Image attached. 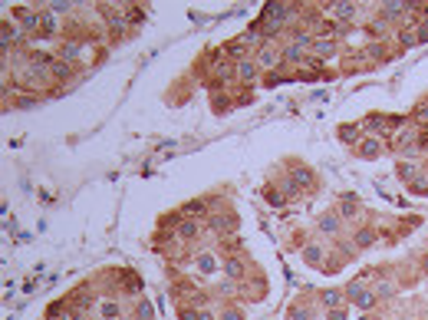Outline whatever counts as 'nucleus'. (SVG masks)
I'll return each mask as SVG.
<instances>
[{
	"label": "nucleus",
	"instance_id": "1",
	"mask_svg": "<svg viewBox=\"0 0 428 320\" xmlns=\"http://www.w3.org/2000/svg\"><path fill=\"white\" fill-rule=\"evenodd\" d=\"M296 7L300 4H286V0H270V4H264V10H260V20H270V24H280L284 27L290 17L296 14Z\"/></svg>",
	"mask_w": 428,
	"mask_h": 320
},
{
	"label": "nucleus",
	"instance_id": "2",
	"mask_svg": "<svg viewBox=\"0 0 428 320\" xmlns=\"http://www.w3.org/2000/svg\"><path fill=\"white\" fill-rule=\"evenodd\" d=\"M254 60H257V66H260V70H274V66L284 63V53H280L274 43H260V47H257V53H254Z\"/></svg>",
	"mask_w": 428,
	"mask_h": 320
},
{
	"label": "nucleus",
	"instance_id": "3",
	"mask_svg": "<svg viewBox=\"0 0 428 320\" xmlns=\"http://www.w3.org/2000/svg\"><path fill=\"white\" fill-rule=\"evenodd\" d=\"M326 10L340 20V24H352L359 17V4H352V0H336V4H326Z\"/></svg>",
	"mask_w": 428,
	"mask_h": 320
},
{
	"label": "nucleus",
	"instance_id": "4",
	"mask_svg": "<svg viewBox=\"0 0 428 320\" xmlns=\"http://www.w3.org/2000/svg\"><path fill=\"white\" fill-rule=\"evenodd\" d=\"M257 76H260V66H257L254 56H247V60L238 63V80L240 83H250V80H257Z\"/></svg>",
	"mask_w": 428,
	"mask_h": 320
},
{
	"label": "nucleus",
	"instance_id": "5",
	"mask_svg": "<svg viewBox=\"0 0 428 320\" xmlns=\"http://www.w3.org/2000/svg\"><path fill=\"white\" fill-rule=\"evenodd\" d=\"M56 30H60V27H56V17L50 14V10H40V37L50 40V37H56Z\"/></svg>",
	"mask_w": 428,
	"mask_h": 320
},
{
	"label": "nucleus",
	"instance_id": "6",
	"mask_svg": "<svg viewBox=\"0 0 428 320\" xmlns=\"http://www.w3.org/2000/svg\"><path fill=\"white\" fill-rule=\"evenodd\" d=\"M198 234H201V224L194 221V218H184V221L178 224V238L182 241H194Z\"/></svg>",
	"mask_w": 428,
	"mask_h": 320
},
{
	"label": "nucleus",
	"instance_id": "7",
	"mask_svg": "<svg viewBox=\"0 0 428 320\" xmlns=\"http://www.w3.org/2000/svg\"><path fill=\"white\" fill-rule=\"evenodd\" d=\"M313 53H316L320 60H323V56H333L336 53V40L333 37H316V40H313Z\"/></svg>",
	"mask_w": 428,
	"mask_h": 320
},
{
	"label": "nucleus",
	"instance_id": "8",
	"mask_svg": "<svg viewBox=\"0 0 428 320\" xmlns=\"http://www.w3.org/2000/svg\"><path fill=\"white\" fill-rule=\"evenodd\" d=\"M43 7H46L53 17H70L80 4H70V0H50V4H43Z\"/></svg>",
	"mask_w": 428,
	"mask_h": 320
},
{
	"label": "nucleus",
	"instance_id": "9",
	"mask_svg": "<svg viewBox=\"0 0 428 320\" xmlns=\"http://www.w3.org/2000/svg\"><path fill=\"white\" fill-rule=\"evenodd\" d=\"M224 274H228V280H240L244 277V261H240V257H228V261H224Z\"/></svg>",
	"mask_w": 428,
	"mask_h": 320
},
{
	"label": "nucleus",
	"instance_id": "10",
	"mask_svg": "<svg viewBox=\"0 0 428 320\" xmlns=\"http://www.w3.org/2000/svg\"><path fill=\"white\" fill-rule=\"evenodd\" d=\"M382 152V142L379 139H362V142H359V155H362V159H376V155Z\"/></svg>",
	"mask_w": 428,
	"mask_h": 320
},
{
	"label": "nucleus",
	"instance_id": "11",
	"mask_svg": "<svg viewBox=\"0 0 428 320\" xmlns=\"http://www.w3.org/2000/svg\"><path fill=\"white\" fill-rule=\"evenodd\" d=\"M316 228H320L323 234H336V231H340V215H320Z\"/></svg>",
	"mask_w": 428,
	"mask_h": 320
},
{
	"label": "nucleus",
	"instance_id": "12",
	"mask_svg": "<svg viewBox=\"0 0 428 320\" xmlns=\"http://www.w3.org/2000/svg\"><path fill=\"white\" fill-rule=\"evenodd\" d=\"M280 53H284L286 63H306V56H303V47H296V43H286V47L280 50Z\"/></svg>",
	"mask_w": 428,
	"mask_h": 320
},
{
	"label": "nucleus",
	"instance_id": "13",
	"mask_svg": "<svg viewBox=\"0 0 428 320\" xmlns=\"http://www.w3.org/2000/svg\"><path fill=\"white\" fill-rule=\"evenodd\" d=\"M290 178H294V182L300 185V188H313V182H316L310 168H294V172H290Z\"/></svg>",
	"mask_w": 428,
	"mask_h": 320
},
{
	"label": "nucleus",
	"instance_id": "14",
	"mask_svg": "<svg viewBox=\"0 0 428 320\" xmlns=\"http://www.w3.org/2000/svg\"><path fill=\"white\" fill-rule=\"evenodd\" d=\"M320 300H323V307H326V310H340V304H342V294H340V290H323V294H320Z\"/></svg>",
	"mask_w": 428,
	"mask_h": 320
},
{
	"label": "nucleus",
	"instance_id": "15",
	"mask_svg": "<svg viewBox=\"0 0 428 320\" xmlns=\"http://www.w3.org/2000/svg\"><path fill=\"white\" fill-rule=\"evenodd\" d=\"M352 244H359V248H372V244H376V231H372V228H362V231H356Z\"/></svg>",
	"mask_w": 428,
	"mask_h": 320
},
{
	"label": "nucleus",
	"instance_id": "16",
	"mask_svg": "<svg viewBox=\"0 0 428 320\" xmlns=\"http://www.w3.org/2000/svg\"><path fill=\"white\" fill-rule=\"evenodd\" d=\"M70 63L66 60H53V66H50V76H56V80H70Z\"/></svg>",
	"mask_w": 428,
	"mask_h": 320
},
{
	"label": "nucleus",
	"instance_id": "17",
	"mask_svg": "<svg viewBox=\"0 0 428 320\" xmlns=\"http://www.w3.org/2000/svg\"><path fill=\"white\" fill-rule=\"evenodd\" d=\"M303 261H306V264H320V261H323V248H320V244H306V248H303Z\"/></svg>",
	"mask_w": 428,
	"mask_h": 320
},
{
	"label": "nucleus",
	"instance_id": "18",
	"mask_svg": "<svg viewBox=\"0 0 428 320\" xmlns=\"http://www.w3.org/2000/svg\"><path fill=\"white\" fill-rule=\"evenodd\" d=\"M356 208H359V201L352 198V195H346L342 205H340V218H352V215H356Z\"/></svg>",
	"mask_w": 428,
	"mask_h": 320
},
{
	"label": "nucleus",
	"instance_id": "19",
	"mask_svg": "<svg viewBox=\"0 0 428 320\" xmlns=\"http://www.w3.org/2000/svg\"><path fill=\"white\" fill-rule=\"evenodd\" d=\"M99 313H102V320H119V304L116 300H102Z\"/></svg>",
	"mask_w": 428,
	"mask_h": 320
},
{
	"label": "nucleus",
	"instance_id": "20",
	"mask_svg": "<svg viewBox=\"0 0 428 320\" xmlns=\"http://www.w3.org/2000/svg\"><path fill=\"white\" fill-rule=\"evenodd\" d=\"M214 267H218V261L211 254H198V271L201 274H214Z\"/></svg>",
	"mask_w": 428,
	"mask_h": 320
},
{
	"label": "nucleus",
	"instance_id": "21",
	"mask_svg": "<svg viewBox=\"0 0 428 320\" xmlns=\"http://www.w3.org/2000/svg\"><path fill=\"white\" fill-rule=\"evenodd\" d=\"M264 198H267V205H274V208L284 205V195H280L277 188H264Z\"/></svg>",
	"mask_w": 428,
	"mask_h": 320
},
{
	"label": "nucleus",
	"instance_id": "22",
	"mask_svg": "<svg viewBox=\"0 0 428 320\" xmlns=\"http://www.w3.org/2000/svg\"><path fill=\"white\" fill-rule=\"evenodd\" d=\"M398 43H402V47H415V43H418V33L415 30H398Z\"/></svg>",
	"mask_w": 428,
	"mask_h": 320
},
{
	"label": "nucleus",
	"instance_id": "23",
	"mask_svg": "<svg viewBox=\"0 0 428 320\" xmlns=\"http://www.w3.org/2000/svg\"><path fill=\"white\" fill-rule=\"evenodd\" d=\"M135 313H138V320H152V304L145 300V297L138 300V304H135Z\"/></svg>",
	"mask_w": 428,
	"mask_h": 320
},
{
	"label": "nucleus",
	"instance_id": "24",
	"mask_svg": "<svg viewBox=\"0 0 428 320\" xmlns=\"http://www.w3.org/2000/svg\"><path fill=\"white\" fill-rule=\"evenodd\" d=\"M415 172H418V168H415L412 162H402V165H398V178H405V182H412Z\"/></svg>",
	"mask_w": 428,
	"mask_h": 320
},
{
	"label": "nucleus",
	"instance_id": "25",
	"mask_svg": "<svg viewBox=\"0 0 428 320\" xmlns=\"http://www.w3.org/2000/svg\"><path fill=\"white\" fill-rule=\"evenodd\" d=\"M182 211H184V215H204L208 205H204V201H188V205H184Z\"/></svg>",
	"mask_w": 428,
	"mask_h": 320
},
{
	"label": "nucleus",
	"instance_id": "26",
	"mask_svg": "<svg viewBox=\"0 0 428 320\" xmlns=\"http://www.w3.org/2000/svg\"><path fill=\"white\" fill-rule=\"evenodd\" d=\"M340 136H342V142H359V129L356 126H340Z\"/></svg>",
	"mask_w": 428,
	"mask_h": 320
},
{
	"label": "nucleus",
	"instance_id": "27",
	"mask_svg": "<svg viewBox=\"0 0 428 320\" xmlns=\"http://www.w3.org/2000/svg\"><path fill=\"white\" fill-rule=\"evenodd\" d=\"M425 149H428V129L418 132V139H415V152H425Z\"/></svg>",
	"mask_w": 428,
	"mask_h": 320
},
{
	"label": "nucleus",
	"instance_id": "28",
	"mask_svg": "<svg viewBox=\"0 0 428 320\" xmlns=\"http://www.w3.org/2000/svg\"><path fill=\"white\" fill-rule=\"evenodd\" d=\"M366 126H369V129H382V126H386V119H382V116H369Z\"/></svg>",
	"mask_w": 428,
	"mask_h": 320
},
{
	"label": "nucleus",
	"instance_id": "29",
	"mask_svg": "<svg viewBox=\"0 0 428 320\" xmlns=\"http://www.w3.org/2000/svg\"><path fill=\"white\" fill-rule=\"evenodd\" d=\"M221 320H244V313L238 310V307H230V310H224V317Z\"/></svg>",
	"mask_w": 428,
	"mask_h": 320
},
{
	"label": "nucleus",
	"instance_id": "30",
	"mask_svg": "<svg viewBox=\"0 0 428 320\" xmlns=\"http://www.w3.org/2000/svg\"><path fill=\"white\" fill-rule=\"evenodd\" d=\"M392 290H396V287H392V284H379V287H376V297H388V294H392Z\"/></svg>",
	"mask_w": 428,
	"mask_h": 320
},
{
	"label": "nucleus",
	"instance_id": "31",
	"mask_svg": "<svg viewBox=\"0 0 428 320\" xmlns=\"http://www.w3.org/2000/svg\"><path fill=\"white\" fill-rule=\"evenodd\" d=\"M26 106H36V96H26V99H16V109H26Z\"/></svg>",
	"mask_w": 428,
	"mask_h": 320
},
{
	"label": "nucleus",
	"instance_id": "32",
	"mask_svg": "<svg viewBox=\"0 0 428 320\" xmlns=\"http://www.w3.org/2000/svg\"><path fill=\"white\" fill-rule=\"evenodd\" d=\"M412 192L415 195H428V185L425 182H412Z\"/></svg>",
	"mask_w": 428,
	"mask_h": 320
},
{
	"label": "nucleus",
	"instance_id": "33",
	"mask_svg": "<svg viewBox=\"0 0 428 320\" xmlns=\"http://www.w3.org/2000/svg\"><path fill=\"white\" fill-rule=\"evenodd\" d=\"M415 33H418V43H425V40H428V24H422Z\"/></svg>",
	"mask_w": 428,
	"mask_h": 320
},
{
	"label": "nucleus",
	"instance_id": "34",
	"mask_svg": "<svg viewBox=\"0 0 428 320\" xmlns=\"http://www.w3.org/2000/svg\"><path fill=\"white\" fill-rule=\"evenodd\" d=\"M198 320H218V317H214L211 310H198Z\"/></svg>",
	"mask_w": 428,
	"mask_h": 320
},
{
	"label": "nucleus",
	"instance_id": "35",
	"mask_svg": "<svg viewBox=\"0 0 428 320\" xmlns=\"http://www.w3.org/2000/svg\"><path fill=\"white\" fill-rule=\"evenodd\" d=\"M330 320H342V310H330Z\"/></svg>",
	"mask_w": 428,
	"mask_h": 320
},
{
	"label": "nucleus",
	"instance_id": "36",
	"mask_svg": "<svg viewBox=\"0 0 428 320\" xmlns=\"http://www.w3.org/2000/svg\"><path fill=\"white\" fill-rule=\"evenodd\" d=\"M418 122H428V109H418Z\"/></svg>",
	"mask_w": 428,
	"mask_h": 320
},
{
	"label": "nucleus",
	"instance_id": "37",
	"mask_svg": "<svg viewBox=\"0 0 428 320\" xmlns=\"http://www.w3.org/2000/svg\"><path fill=\"white\" fill-rule=\"evenodd\" d=\"M422 20H425V24H428V4H425V7H422Z\"/></svg>",
	"mask_w": 428,
	"mask_h": 320
},
{
	"label": "nucleus",
	"instance_id": "38",
	"mask_svg": "<svg viewBox=\"0 0 428 320\" xmlns=\"http://www.w3.org/2000/svg\"><path fill=\"white\" fill-rule=\"evenodd\" d=\"M422 264H425V274H428V254H425V261H422Z\"/></svg>",
	"mask_w": 428,
	"mask_h": 320
}]
</instances>
